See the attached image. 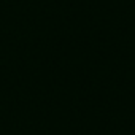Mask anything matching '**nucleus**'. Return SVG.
Returning a JSON list of instances; mask_svg holds the SVG:
<instances>
[]
</instances>
